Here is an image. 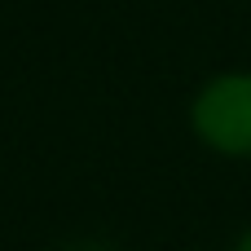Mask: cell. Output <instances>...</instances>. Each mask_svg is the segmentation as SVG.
<instances>
[{
	"mask_svg": "<svg viewBox=\"0 0 251 251\" xmlns=\"http://www.w3.org/2000/svg\"><path fill=\"white\" fill-rule=\"evenodd\" d=\"M190 251H212V247H190Z\"/></svg>",
	"mask_w": 251,
	"mask_h": 251,
	"instance_id": "277c9868",
	"label": "cell"
},
{
	"mask_svg": "<svg viewBox=\"0 0 251 251\" xmlns=\"http://www.w3.org/2000/svg\"><path fill=\"white\" fill-rule=\"evenodd\" d=\"M229 251H251V225H247V229H243V234H238V243H234V247H229Z\"/></svg>",
	"mask_w": 251,
	"mask_h": 251,
	"instance_id": "3957f363",
	"label": "cell"
},
{
	"mask_svg": "<svg viewBox=\"0 0 251 251\" xmlns=\"http://www.w3.org/2000/svg\"><path fill=\"white\" fill-rule=\"evenodd\" d=\"M57 251H119L115 243H106V238H75V243H66V247Z\"/></svg>",
	"mask_w": 251,
	"mask_h": 251,
	"instance_id": "7a4b0ae2",
	"label": "cell"
},
{
	"mask_svg": "<svg viewBox=\"0 0 251 251\" xmlns=\"http://www.w3.org/2000/svg\"><path fill=\"white\" fill-rule=\"evenodd\" d=\"M190 132L221 159H251V71L229 66L190 97Z\"/></svg>",
	"mask_w": 251,
	"mask_h": 251,
	"instance_id": "6da1fadb",
	"label": "cell"
}]
</instances>
